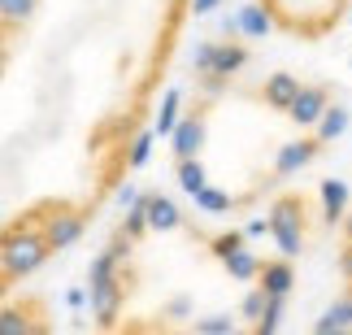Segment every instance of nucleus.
Wrapping results in <instances>:
<instances>
[{
    "mask_svg": "<svg viewBox=\"0 0 352 335\" xmlns=\"http://www.w3.org/2000/svg\"><path fill=\"white\" fill-rule=\"evenodd\" d=\"M48 239L44 231H39V209L31 213V218H22V222H13L5 235H0V266H5V274L9 279H22V274H31L39 270V266L48 261Z\"/></svg>",
    "mask_w": 352,
    "mask_h": 335,
    "instance_id": "1",
    "label": "nucleus"
},
{
    "mask_svg": "<svg viewBox=\"0 0 352 335\" xmlns=\"http://www.w3.org/2000/svg\"><path fill=\"white\" fill-rule=\"evenodd\" d=\"M270 235H274V244L283 257H300L305 248V226H309V209L300 196H278L274 205H270Z\"/></svg>",
    "mask_w": 352,
    "mask_h": 335,
    "instance_id": "2",
    "label": "nucleus"
},
{
    "mask_svg": "<svg viewBox=\"0 0 352 335\" xmlns=\"http://www.w3.org/2000/svg\"><path fill=\"white\" fill-rule=\"evenodd\" d=\"M318 153H322V140H318V136H300V140L283 144L278 157H274V174H278V179H287V174L305 170V166H314V162H318Z\"/></svg>",
    "mask_w": 352,
    "mask_h": 335,
    "instance_id": "3",
    "label": "nucleus"
},
{
    "mask_svg": "<svg viewBox=\"0 0 352 335\" xmlns=\"http://www.w3.org/2000/svg\"><path fill=\"white\" fill-rule=\"evenodd\" d=\"M205 136H209V127H205V118L192 114V118H179L170 131V149L179 162H187V157H200V149H205Z\"/></svg>",
    "mask_w": 352,
    "mask_h": 335,
    "instance_id": "4",
    "label": "nucleus"
},
{
    "mask_svg": "<svg viewBox=\"0 0 352 335\" xmlns=\"http://www.w3.org/2000/svg\"><path fill=\"white\" fill-rule=\"evenodd\" d=\"M331 105V87L327 83H314V87H300L292 96V105H287V118L296 127H314L318 122V114Z\"/></svg>",
    "mask_w": 352,
    "mask_h": 335,
    "instance_id": "5",
    "label": "nucleus"
},
{
    "mask_svg": "<svg viewBox=\"0 0 352 335\" xmlns=\"http://www.w3.org/2000/svg\"><path fill=\"white\" fill-rule=\"evenodd\" d=\"M122 301H126V283H122L118 274L91 288V314H96V323H100V327H113V323H118Z\"/></svg>",
    "mask_w": 352,
    "mask_h": 335,
    "instance_id": "6",
    "label": "nucleus"
},
{
    "mask_svg": "<svg viewBox=\"0 0 352 335\" xmlns=\"http://www.w3.org/2000/svg\"><path fill=\"white\" fill-rule=\"evenodd\" d=\"M256 283H261L265 296H292V288H296V266H292V257L261 261V270H256Z\"/></svg>",
    "mask_w": 352,
    "mask_h": 335,
    "instance_id": "7",
    "label": "nucleus"
},
{
    "mask_svg": "<svg viewBox=\"0 0 352 335\" xmlns=\"http://www.w3.org/2000/svg\"><path fill=\"white\" fill-rule=\"evenodd\" d=\"M144 218H148V231H179V226H183V209L174 205L170 196L148 192L144 196Z\"/></svg>",
    "mask_w": 352,
    "mask_h": 335,
    "instance_id": "8",
    "label": "nucleus"
},
{
    "mask_svg": "<svg viewBox=\"0 0 352 335\" xmlns=\"http://www.w3.org/2000/svg\"><path fill=\"white\" fill-rule=\"evenodd\" d=\"M300 91V78L296 74H287V70H274L261 83V100L270 105V109H278V114H287V105H292V96Z\"/></svg>",
    "mask_w": 352,
    "mask_h": 335,
    "instance_id": "9",
    "label": "nucleus"
},
{
    "mask_svg": "<svg viewBox=\"0 0 352 335\" xmlns=\"http://www.w3.org/2000/svg\"><path fill=\"white\" fill-rule=\"evenodd\" d=\"M248 57L252 52L243 48V44H213V61H209V74H218V78H231V74H239L243 65H248Z\"/></svg>",
    "mask_w": 352,
    "mask_h": 335,
    "instance_id": "10",
    "label": "nucleus"
},
{
    "mask_svg": "<svg viewBox=\"0 0 352 335\" xmlns=\"http://www.w3.org/2000/svg\"><path fill=\"white\" fill-rule=\"evenodd\" d=\"M348 122H352V118H348L344 105H327V109L318 114V122H314V136H318L322 144H335V140L348 131Z\"/></svg>",
    "mask_w": 352,
    "mask_h": 335,
    "instance_id": "11",
    "label": "nucleus"
},
{
    "mask_svg": "<svg viewBox=\"0 0 352 335\" xmlns=\"http://www.w3.org/2000/svg\"><path fill=\"white\" fill-rule=\"evenodd\" d=\"M322 218L327 222H340L344 209H348V183L344 179H322Z\"/></svg>",
    "mask_w": 352,
    "mask_h": 335,
    "instance_id": "12",
    "label": "nucleus"
},
{
    "mask_svg": "<svg viewBox=\"0 0 352 335\" xmlns=\"http://www.w3.org/2000/svg\"><path fill=\"white\" fill-rule=\"evenodd\" d=\"M235 26H239L243 35H252V39H265L270 31H274V13H270L265 5H243Z\"/></svg>",
    "mask_w": 352,
    "mask_h": 335,
    "instance_id": "13",
    "label": "nucleus"
},
{
    "mask_svg": "<svg viewBox=\"0 0 352 335\" xmlns=\"http://www.w3.org/2000/svg\"><path fill=\"white\" fill-rule=\"evenodd\" d=\"M335 331H352V292L340 296L327 314L318 318V335H335Z\"/></svg>",
    "mask_w": 352,
    "mask_h": 335,
    "instance_id": "14",
    "label": "nucleus"
},
{
    "mask_svg": "<svg viewBox=\"0 0 352 335\" xmlns=\"http://www.w3.org/2000/svg\"><path fill=\"white\" fill-rule=\"evenodd\" d=\"M222 266H226V274H231V279L248 283V279H256V270H261V257H256V252H248V244H243V248H235V252H226Z\"/></svg>",
    "mask_w": 352,
    "mask_h": 335,
    "instance_id": "15",
    "label": "nucleus"
},
{
    "mask_svg": "<svg viewBox=\"0 0 352 335\" xmlns=\"http://www.w3.org/2000/svg\"><path fill=\"white\" fill-rule=\"evenodd\" d=\"M283 310H287V296H265V310L256 314L252 331H256V335H274L278 323H283Z\"/></svg>",
    "mask_w": 352,
    "mask_h": 335,
    "instance_id": "16",
    "label": "nucleus"
},
{
    "mask_svg": "<svg viewBox=\"0 0 352 335\" xmlns=\"http://www.w3.org/2000/svg\"><path fill=\"white\" fill-rule=\"evenodd\" d=\"M179 105H183V91H179V87H170V91H166V100H161V114H157L153 136H170V131H174V122H179Z\"/></svg>",
    "mask_w": 352,
    "mask_h": 335,
    "instance_id": "17",
    "label": "nucleus"
},
{
    "mask_svg": "<svg viewBox=\"0 0 352 335\" xmlns=\"http://www.w3.org/2000/svg\"><path fill=\"white\" fill-rule=\"evenodd\" d=\"M205 183H209V174H205V166H200V157H187V162H179V187H183L187 196H196Z\"/></svg>",
    "mask_w": 352,
    "mask_h": 335,
    "instance_id": "18",
    "label": "nucleus"
},
{
    "mask_svg": "<svg viewBox=\"0 0 352 335\" xmlns=\"http://www.w3.org/2000/svg\"><path fill=\"white\" fill-rule=\"evenodd\" d=\"M192 200H196L205 213H226V209H231V192H222V187H213V183H205Z\"/></svg>",
    "mask_w": 352,
    "mask_h": 335,
    "instance_id": "19",
    "label": "nucleus"
},
{
    "mask_svg": "<svg viewBox=\"0 0 352 335\" xmlns=\"http://www.w3.org/2000/svg\"><path fill=\"white\" fill-rule=\"evenodd\" d=\"M126 209H131V213H126V222H122V235H126L131 244H135V239H140V235H148V218H144V196H135Z\"/></svg>",
    "mask_w": 352,
    "mask_h": 335,
    "instance_id": "20",
    "label": "nucleus"
},
{
    "mask_svg": "<svg viewBox=\"0 0 352 335\" xmlns=\"http://www.w3.org/2000/svg\"><path fill=\"white\" fill-rule=\"evenodd\" d=\"M35 13V0H0V22L5 26H18Z\"/></svg>",
    "mask_w": 352,
    "mask_h": 335,
    "instance_id": "21",
    "label": "nucleus"
},
{
    "mask_svg": "<svg viewBox=\"0 0 352 335\" xmlns=\"http://www.w3.org/2000/svg\"><path fill=\"white\" fill-rule=\"evenodd\" d=\"M235 318L231 314H213V318H196V335H231Z\"/></svg>",
    "mask_w": 352,
    "mask_h": 335,
    "instance_id": "22",
    "label": "nucleus"
},
{
    "mask_svg": "<svg viewBox=\"0 0 352 335\" xmlns=\"http://www.w3.org/2000/svg\"><path fill=\"white\" fill-rule=\"evenodd\" d=\"M243 244H248V235H243V231H226V235H213V244H209V252H213V257H226V252H235V248H243Z\"/></svg>",
    "mask_w": 352,
    "mask_h": 335,
    "instance_id": "23",
    "label": "nucleus"
},
{
    "mask_svg": "<svg viewBox=\"0 0 352 335\" xmlns=\"http://www.w3.org/2000/svg\"><path fill=\"white\" fill-rule=\"evenodd\" d=\"M265 310V292L261 288H256V292H248V296H243V305H239V318H243V323H256V314H261Z\"/></svg>",
    "mask_w": 352,
    "mask_h": 335,
    "instance_id": "24",
    "label": "nucleus"
},
{
    "mask_svg": "<svg viewBox=\"0 0 352 335\" xmlns=\"http://www.w3.org/2000/svg\"><path fill=\"white\" fill-rule=\"evenodd\" d=\"M153 131H144V136L131 140V166H148V153H153Z\"/></svg>",
    "mask_w": 352,
    "mask_h": 335,
    "instance_id": "25",
    "label": "nucleus"
},
{
    "mask_svg": "<svg viewBox=\"0 0 352 335\" xmlns=\"http://www.w3.org/2000/svg\"><path fill=\"white\" fill-rule=\"evenodd\" d=\"M26 327H31L26 310H5V314H0V331H26Z\"/></svg>",
    "mask_w": 352,
    "mask_h": 335,
    "instance_id": "26",
    "label": "nucleus"
},
{
    "mask_svg": "<svg viewBox=\"0 0 352 335\" xmlns=\"http://www.w3.org/2000/svg\"><path fill=\"white\" fill-rule=\"evenodd\" d=\"M209 61H213V44L205 39V44H196V52H192V70L196 74H209Z\"/></svg>",
    "mask_w": 352,
    "mask_h": 335,
    "instance_id": "27",
    "label": "nucleus"
},
{
    "mask_svg": "<svg viewBox=\"0 0 352 335\" xmlns=\"http://www.w3.org/2000/svg\"><path fill=\"white\" fill-rule=\"evenodd\" d=\"M218 5H222V0H192V13H196V18H205V13H213Z\"/></svg>",
    "mask_w": 352,
    "mask_h": 335,
    "instance_id": "28",
    "label": "nucleus"
},
{
    "mask_svg": "<svg viewBox=\"0 0 352 335\" xmlns=\"http://www.w3.org/2000/svg\"><path fill=\"white\" fill-rule=\"evenodd\" d=\"M340 270H344V279L352 283V244H344V252H340Z\"/></svg>",
    "mask_w": 352,
    "mask_h": 335,
    "instance_id": "29",
    "label": "nucleus"
},
{
    "mask_svg": "<svg viewBox=\"0 0 352 335\" xmlns=\"http://www.w3.org/2000/svg\"><path fill=\"white\" fill-rule=\"evenodd\" d=\"M187 310H192V305H187V296H174V301H170V310H166V314H170V318H183Z\"/></svg>",
    "mask_w": 352,
    "mask_h": 335,
    "instance_id": "30",
    "label": "nucleus"
},
{
    "mask_svg": "<svg viewBox=\"0 0 352 335\" xmlns=\"http://www.w3.org/2000/svg\"><path fill=\"white\" fill-rule=\"evenodd\" d=\"M243 235H270V222H265V218H256V222L243 226Z\"/></svg>",
    "mask_w": 352,
    "mask_h": 335,
    "instance_id": "31",
    "label": "nucleus"
},
{
    "mask_svg": "<svg viewBox=\"0 0 352 335\" xmlns=\"http://www.w3.org/2000/svg\"><path fill=\"white\" fill-rule=\"evenodd\" d=\"M0 70H5V39H0Z\"/></svg>",
    "mask_w": 352,
    "mask_h": 335,
    "instance_id": "32",
    "label": "nucleus"
},
{
    "mask_svg": "<svg viewBox=\"0 0 352 335\" xmlns=\"http://www.w3.org/2000/svg\"><path fill=\"white\" fill-rule=\"evenodd\" d=\"M348 244H352V218H348Z\"/></svg>",
    "mask_w": 352,
    "mask_h": 335,
    "instance_id": "33",
    "label": "nucleus"
}]
</instances>
